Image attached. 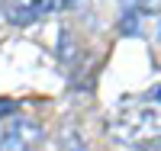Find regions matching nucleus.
<instances>
[{
    "label": "nucleus",
    "mask_w": 161,
    "mask_h": 151,
    "mask_svg": "<svg viewBox=\"0 0 161 151\" xmlns=\"http://www.w3.org/2000/svg\"><path fill=\"white\" fill-rule=\"evenodd\" d=\"M74 0H3V13L10 23L26 26V23L42 19V16H52V13H61Z\"/></svg>",
    "instance_id": "3"
},
{
    "label": "nucleus",
    "mask_w": 161,
    "mask_h": 151,
    "mask_svg": "<svg viewBox=\"0 0 161 151\" xmlns=\"http://www.w3.org/2000/svg\"><path fill=\"white\" fill-rule=\"evenodd\" d=\"M13 109H16L13 103H0V116H7V113H13Z\"/></svg>",
    "instance_id": "4"
},
{
    "label": "nucleus",
    "mask_w": 161,
    "mask_h": 151,
    "mask_svg": "<svg viewBox=\"0 0 161 151\" xmlns=\"http://www.w3.org/2000/svg\"><path fill=\"white\" fill-rule=\"evenodd\" d=\"M110 135L129 148L161 145V87L119 103L110 119Z\"/></svg>",
    "instance_id": "1"
},
{
    "label": "nucleus",
    "mask_w": 161,
    "mask_h": 151,
    "mask_svg": "<svg viewBox=\"0 0 161 151\" xmlns=\"http://www.w3.org/2000/svg\"><path fill=\"white\" fill-rule=\"evenodd\" d=\"M39 129L32 119L19 116L16 109L0 116V151H36Z\"/></svg>",
    "instance_id": "2"
}]
</instances>
